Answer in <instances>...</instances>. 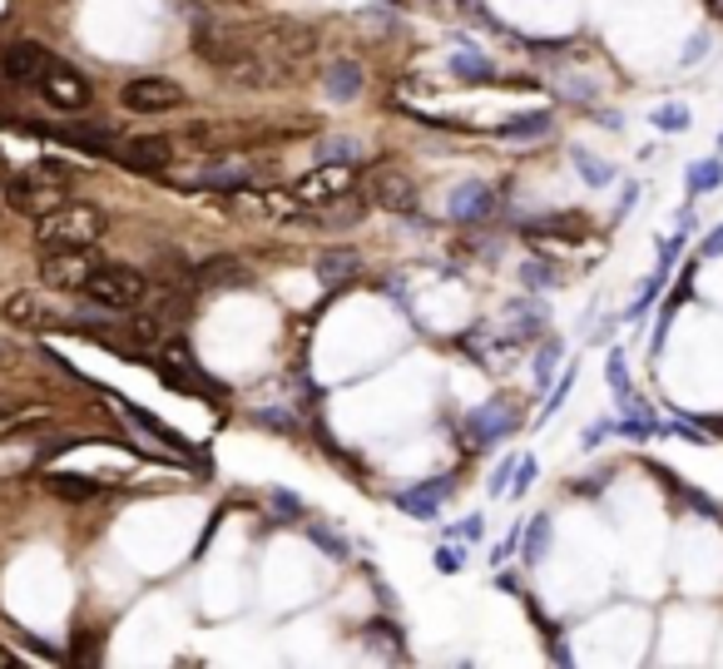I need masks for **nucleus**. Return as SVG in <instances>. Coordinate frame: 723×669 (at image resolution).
Segmentation results:
<instances>
[{"instance_id":"33","label":"nucleus","mask_w":723,"mask_h":669,"mask_svg":"<svg viewBox=\"0 0 723 669\" xmlns=\"http://www.w3.org/2000/svg\"><path fill=\"white\" fill-rule=\"evenodd\" d=\"M540 551H545V521H535V526H530V546H526L530 561H540Z\"/></svg>"},{"instance_id":"8","label":"nucleus","mask_w":723,"mask_h":669,"mask_svg":"<svg viewBox=\"0 0 723 669\" xmlns=\"http://www.w3.org/2000/svg\"><path fill=\"white\" fill-rule=\"evenodd\" d=\"M119 105L134 109V115H164V109L184 105V85L169 75H140L130 85H119Z\"/></svg>"},{"instance_id":"7","label":"nucleus","mask_w":723,"mask_h":669,"mask_svg":"<svg viewBox=\"0 0 723 669\" xmlns=\"http://www.w3.org/2000/svg\"><path fill=\"white\" fill-rule=\"evenodd\" d=\"M218 75H224L228 85H238V89H278L282 80H288V65L273 60V55H263V50H253V45H243Z\"/></svg>"},{"instance_id":"30","label":"nucleus","mask_w":723,"mask_h":669,"mask_svg":"<svg viewBox=\"0 0 723 669\" xmlns=\"http://www.w3.org/2000/svg\"><path fill=\"white\" fill-rule=\"evenodd\" d=\"M580 174H585V179H590V184H610V179H615V174H610L605 164H594L590 154H580Z\"/></svg>"},{"instance_id":"12","label":"nucleus","mask_w":723,"mask_h":669,"mask_svg":"<svg viewBox=\"0 0 723 669\" xmlns=\"http://www.w3.org/2000/svg\"><path fill=\"white\" fill-rule=\"evenodd\" d=\"M347 189H352V164H317L313 174H303L292 184V194L303 199V204H327V199L347 194Z\"/></svg>"},{"instance_id":"21","label":"nucleus","mask_w":723,"mask_h":669,"mask_svg":"<svg viewBox=\"0 0 723 669\" xmlns=\"http://www.w3.org/2000/svg\"><path fill=\"white\" fill-rule=\"evenodd\" d=\"M501 140H540V134H551V115L540 109V115H516V119H506L501 124Z\"/></svg>"},{"instance_id":"4","label":"nucleus","mask_w":723,"mask_h":669,"mask_svg":"<svg viewBox=\"0 0 723 669\" xmlns=\"http://www.w3.org/2000/svg\"><path fill=\"white\" fill-rule=\"evenodd\" d=\"M5 323L21 333H55V327H70V313L50 298V288H25L5 298Z\"/></svg>"},{"instance_id":"28","label":"nucleus","mask_w":723,"mask_h":669,"mask_svg":"<svg viewBox=\"0 0 723 669\" xmlns=\"http://www.w3.org/2000/svg\"><path fill=\"white\" fill-rule=\"evenodd\" d=\"M689 184H694V189H713V184H723V164H703V169H694V174H689Z\"/></svg>"},{"instance_id":"19","label":"nucleus","mask_w":723,"mask_h":669,"mask_svg":"<svg viewBox=\"0 0 723 669\" xmlns=\"http://www.w3.org/2000/svg\"><path fill=\"white\" fill-rule=\"evenodd\" d=\"M352 273H362V253H352V249H337V253H323V259H317V278H323L327 288L347 283Z\"/></svg>"},{"instance_id":"22","label":"nucleus","mask_w":723,"mask_h":669,"mask_svg":"<svg viewBox=\"0 0 723 669\" xmlns=\"http://www.w3.org/2000/svg\"><path fill=\"white\" fill-rule=\"evenodd\" d=\"M119 407H124V417H130V421H140V427H144V432H149V437H159L164 446H173V452H189V446H184V437H179V432H169V427H164V421H154L149 411L130 407V402H119Z\"/></svg>"},{"instance_id":"26","label":"nucleus","mask_w":723,"mask_h":669,"mask_svg":"<svg viewBox=\"0 0 723 669\" xmlns=\"http://www.w3.org/2000/svg\"><path fill=\"white\" fill-rule=\"evenodd\" d=\"M510 421H516V417H510V407H486V411H481V417H475V437H481V446H486L496 432H506Z\"/></svg>"},{"instance_id":"16","label":"nucleus","mask_w":723,"mask_h":669,"mask_svg":"<svg viewBox=\"0 0 723 669\" xmlns=\"http://www.w3.org/2000/svg\"><path fill=\"white\" fill-rule=\"evenodd\" d=\"M249 179H253L249 164H238V159H214V164H204V169H198L194 184H198V189H243Z\"/></svg>"},{"instance_id":"24","label":"nucleus","mask_w":723,"mask_h":669,"mask_svg":"<svg viewBox=\"0 0 723 669\" xmlns=\"http://www.w3.org/2000/svg\"><path fill=\"white\" fill-rule=\"evenodd\" d=\"M436 497H451V481H432V486H426V491H407V497H397L401 501V506H407V511H417V516H432V511H436Z\"/></svg>"},{"instance_id":"1","label":"nucleus","mask_w":723,"mask_h":669,"mask_svg":"<svg viewBox=\"0 0 723 669\" xmlns=\"http://www.w3.org/2000/svg\"><path fill=\"white\" fill-rule=\"evenodd\" d=\"M109 228V214L99 204H60L55 214L35 218V243L40 253H60V249H89L99 243Z\"/></svg>"},{"instance_id":"18","label":"nucleus","mask_w":723,"mask_h":669,"mask_svg":"<svg viewBox=\"0 0 723 669\" xmlns=\"http://www.w3.org/2000/svg\"><path fill=\"white\" fill-rule=\"evenodd\" d=\"M491 214V189L486 184H461L451 199V218H461V224H475V218Z\"/></svg>"},{"instance_id":"32","label":"nucleus","mask_w":723,"mask_h":669,"mask_svg":"<svg viewBox=\"0 0 723 669\" xmlns=\"http://www.w3.org/2000/svg\"><path fill=\"white\" fill-rule=\"evenodd\" d=\"M15 362H21V347H15V343H11V337L0 333V372H11V368H15Z\"/></svg>"},{"instance_id":"29","label":"nucleus","mask_w":723,"mask_h":669,"mask_svg":"<svg viewBox=\"0 0 723 669\" xmlns=\"http://www.w3.org/2000/svg\"><path fill=\"white\" fill-rule=\"evenodd\" d=\"M456 70L461 75H491V60L486 55H456Z\"/></svg>"},{"instance_id":"2","label":"nucleus","mask_w":723,"mask_h":669,"mask_svg":"<svg viewBox=\"0 0 723 669\" xmlns=\"http://www.w3.org/2000/svg\"><path fill=\"white\" fill-rule=\"evenodd\" d=\"M149 288L154 283L140 268H130V263H99L85 283V298L95 308H109V313H134V308H144Z\"/></svg>"},{"instance_id":"9","label":"nucleus","mask_w":723,"mask_h":669,"mask_svg":"<svg viewBox=\"0 0 723 669\" xmlns=\"http://www.w3.org/2000/svg\"><path fill=\"white\" fill-rule=\"evenodd\" d=\"M362 194H367L372 208H391V214H407V208L417 204V184H411V174H401L397 164H377V169H367Z\"/></svg>"},{"instance_id":"14","label":"nucleus","mask_w":723,"mask_h":669,"mask_svg":"<svg viewBox=\"0 0 723 669\" xmlns=\"http://www.w3.org/2000/svg\"><path fill=\"white\" fill-rule=\"evenodd\" d=\"M119 159L130 169H144V174H159L173 164V144L159 140V134H144V140H124L119 144Z\"/></svg>"},{"instance_id":"27","label":"nucleus","mask_w":723,"mask_h":669,"mask_svg":"<svg viewBox=\"0 0 723 669\" xmlns=\"http://www.w3.org/2000/svg\"><path fill=\"white\" fill-rule=\"evenodd\" d=\"M31 174L35 179H50V184H70L75 179V169L65 159H40V164H31Z\"/></svg>"},{"instance_id":"23","label":"nucleus","mask_w":723,"mask_h":669,"mask_svg":"<svg viewBox=\"0 0 723 669\" xmlns=\"http://www.w3.org/2000/svg\"><path fill=\"white\" fill-rule=\"evenodd\" d=\"M258 204H263V214H273V218H308L303 199L292 194V189H288V194H282V189H268Z\"/></svg>"},{"instance_id":"25","label":"nucleus","mask_w":723,"mask_h":669,"mask_svg":"<svg viewBox=\"0 0 723 669\" xmlns=\"http://www.w3.org/2000/svg\"><path fill=\"white\" fill-rule=\"evenodd\" d=\"M317 159L323 164H357L362 159V144L357 140H323L317 144Z\"/></svg>"},{"instance_id":"20","label":"nucleus","mask_w":723,"mask_h":669,"mask_svg":"<svg viewBox=\"0 0 723 669\" xmlns=\"http://www.w3.org/2000/svg\"><path fill=\"white\" fill-rule=\"evenodd\" d=\"M45 486H50L60 501H95V497H99V481H89V476H75V471L45 476Z\"/></svg>"},{"instance_id":"13","label":"nucleus","mask_w":723,"mask_h":669,"mask_svg":"<svg viewBox=\"0 0 723 669\" xmlns=\"http://www.w3.org/2000/svg\"><path fill=\"white\" fill-rule=\"evenodd\" d=\"M253 283V268L243 259H228V253H214L194 268V288L204 292H233V288H249Z\"/></svg>"},{"instance_id":"5","label":"nucleus","mask_w":723,"mask_h":669,"mask_svg":"<svg viewBox=\"0 0 723 669\" xmlns=\"http://www.w3.org/2000/svg\"><path fill=\"white\" fill-rule=\"evenodd\" d=\"M99 268L95 243L89 249H60V253H40V283L50 292H85L89 273Z\"/></svg>"},{"instance_id":"11","label":"nucleus","mask_w":723,"mask_h":669,"mask_svg":"<svg viewBox=\"0 0 723 669\" xmlns=\"http://www.w3.org/2000/svg\"><path fill=\"white\" fill-rule=\"evenodd\" d=\"M35 89L45 95V105L65 109V115H70V109H85L89 99H95V85H89L85 75H75L70 65H50V70L40 75V85H35Z\"/></svg>"},{"instance_id":"17","label":"nucleus","mask_w":723,"mask_h":669,"mask_svg":"<svg viewBox=\"0 0 723 669\" xmlns=\"http://www.w3.org/2000/svg\"><path fill=\"white\" fill-rule=\"evenodd\" d=\"M367 214V204L347 189V194H337V199H327V204H317V214H313V224H323V228H347V224H357V218Z\"/></svg>"},{"instance_id":"35","label":"nucleus","mask_w":723,"mask_h":669,"mask_svg":"<svg viewBox=\"0 0 723 669\" xmlns=\"http://www.w3.org/2000/svg\"><path fill=\"white\" fill-rule=\"evenodd\" d=\"M11 411H15V402H11V397H0V421L11 417Z\"/></svg>"},{"instance_id":"31","label":"nucleus","mask_w":723,"mask_h":669,"mask_svg":"<svg viewBox=\"0 0 723 669\" xmlns=\"http://www.w3.org/2000/svg\"><path fill=\"white\" fill-rule=\"evenodd\" d=\"M654 119H659V130H670V134H674V130H684V124H689V115H684V109H659Z\"/></svg>"},{"instance_id":"10","label":"nucleus","mask_w":723,"mask_h":669,"mask_svg":"<svg viewBox=\"0 0 723 669\" xmlns=\"http://www.w3.org/2000/svg\"><path fill=\"white\" fill-rule=\"evenodd\" d=\"M50 50L35 40H11L0 45V75L11 80V85H40V75L50 70Z\"/></svg>"},{"instance_id":"34","label":"nucleus","mask_w":723,"mask_h":669,"mask_svg":"<svg viewBox=\"0 0 723 669\" xmlns=\"http://www.w3.org/2000/svg\"><path fill=\"white\" fill-rule=\"evenodd\" d=\"M703 253H709V259H719V253H723V228H713V234H709V243H703Z\"/></svg>"},{"instance_id":"15","label":"nucleus","mask_w":723,"mask_h":669,"mask_svg":"<svg viewBox=\"0 0 723 669\" xmlns=\"http://www.w3.org/2000/svg\"><path fill=\"white\" fill-rule=\"evenodd\" d=\"M323 85H327V99H337V105H352V99L362 95V65H352V60H337V65L323 70Z\"/></svg>"},{"instance_id":"6","label":"nucleus","mask_w":723,"mask_h":669,"mask_svg":"<svg viewBox=\"0 0 723 669\" xmlns=\"http://www.w3.org/2000/svg\"><path fill=\"white\" fill-rule=\"evenodd\" d=\"M5 204H11L15 214L45 218V214H55L60 204H70V184H50V179H35L31 169H21V174L5 179Z\"/></svg>"},{"instance_id":"3","label":"nucleus","mask_w":723,"mask_h":669,"mask_svg":"<svg viewBox=\"0 0 723 669\" xmlns=\"http://www.w3.org/2000/svg\"><path fill=\"white\" fill-rule=\"evenodd\" d=\"M243 40H249L253 50L282 60L288 70L317 55V31H313V25H303V21H258V25L243 31Z\"/></svg>"}]
</instances>
